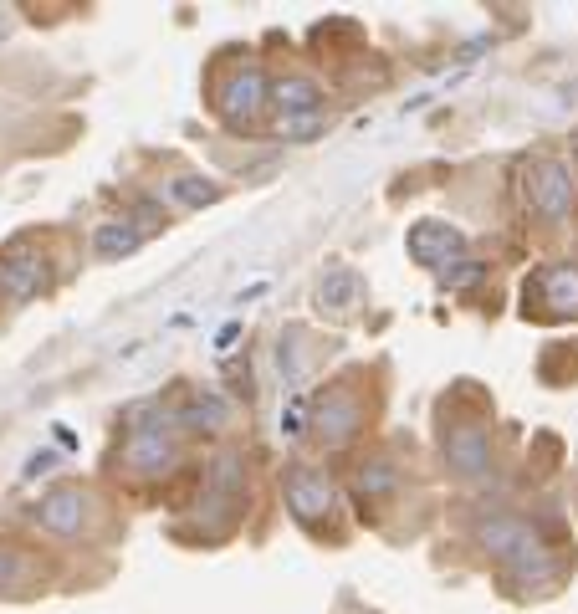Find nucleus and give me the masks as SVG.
I'll use <instances>...</instances> for the list:
<instances>
[{
    "instance_id": "nucleus-1",
    "label": "nucleus",
    "mask_w": 578,
    "mask_h": 614,
    "mask_svg": "<svg viewBox=\"0 0 578 614\" xmlns=\"http://www.w3.org/2000/svg\"><path fill=\"white\" fill-rule=\"evenodd\" d=\"M573 195H578V185H573V169L563 159L538 154V159L527 164V210L538 215V221L563 226L568 210H573Z\"/></svg>"
},
{
    "instance_id": "nucleus-2",
    "label": "nucleus",
    "mask_w": 578,
    "mask_h": 614,
    "mask_svg": "<svg viewBox=\"0 0 578 614\" xmlns=\"http://www.w3.org/2000/svg\"><path fill=\"white\" fill-rule=\"evenodd\" d=\"M118 461H123L128 476H139V481H144V476H169L174 466H180V441H174V425H169V420L133 425Z\"/></svg>"
},
{
    "instance_id": "nucleus-3",
    "label": "nucleus",
    "mask_w": 578,
    "mask_h": 614,
    "mask_svg": "<svg viewBox=\"0 0 578 614\" xmlns=\"http://www.w3.org/2000/svg\"><path fill=\"white\" fill-rule=\"evenodd\" d=\"M266 108H272V87H266L261 67H236L226 82H220V93H215V113L226 118V128H236V134L256 128Z\"/></svg>"
},
{
    "instance_id": "nucleus-4",
    "label": "nucleus",
    "mask_w": 578,
    "mask_h": 614,
    "mask_svg": "<svg viewBox=\"0 0 578 614\" xmlns=\"http://www.w3.org/2000/svg\"><path fill=\"white\" fill-rule=\"evenodd\" d=\"M282 492H287V507H292V517L302 522V528H318L323 517L338 512V487L313 466H287L282 471Z\"/></svg>"
},
{
    "instance_id": "nucleus-5",
    "label": "nucleus",
    "mask_w": 578,
    "mask_h": 614,
    "mask_svg": "<svg viewBox=\"0 0 578 614\" xmlns=\"http://www.w3.org/2000/svg\"><path fill=\"white\" fill-rule=\"evenodd\" d=\"M307 430H318L328 446H348L353 435L364 430V394L348 389V384L323 389L313 400V425H307Z\"/></svg>"
},
{
    "instance_id": "nucleus-6",
    "label": "nucleus",
    "mask_w": 578,
    "mask_h": 614,
    "mask_svg": "<svg viewBox=\"0 0 578 614\" xmlns=\"http://www.w3.org/2000/svg\"><path fill=\"white\" fill-rule=\"evenodd\" d=\"M527 318H543V323H558V318H578V267H543L532 272L527 282Z\"/></svg>"
},
{
    "instance_id": "nucleus-7",
    "label": "nucleus",
    "mask_w": 578,
    "mask_h": 614,
    "mask_svg": "<svg viewBox=\"0 0 578 614\" xmlns=\"http://www.w3.org/2000/svg\"><path fill=\"white\" fill-rule=\"evenodd\" d=\"M440 446H446V466L461 471V476H486L492 471V430L481 420H451L446 435H440Z\"/></svg>"
},
{
    "instance_id": "nucleus-8",
    "label": "nucleus",
    "mask_w": 578,
    "mask_h": 614,
    "mask_svg": "<svg viewBox=\"0 0 578 614\" xmlns=\"http://www.w3.org/2000/svg\"><path fill=\"white\" fill-rule=\"evenodd\" d=\"M497 563H502V574H507L517 589H543V584H553V574H558L553 548L532 538V528H527V533L507 548V558H497Z\"/></svg>"
},
{
    "instance_id": "nucleus-9",
    "label": "nucleus",
    "mask_w": 578,
    "mask_h": 614,
    "mask_svg": "<svg viewBox=\"0 0 578 614\" xmlns=\"http://www.w3.org/2000/svg\"><path fill=\"white\" fill-rule=\"evenodd\" d=\"M405 246H410V256L420 261V267L446 272L451 261H461V251H466V236H461L451 221H420V226H410Z\"/></svg>"
},
{
    "instance_id": "nucleus-10",
    "label": "nucleus",
    "mask_w": 578,
    "mask_h": 614,
    "mask_svg": "<svg viewBox=\"0 0 578 614\" xmlns=\"http://www.w3.org/2000/svg\"><path fill=\"white\" fill-rule=\"evenodd\" d=\"M87 492L82 487H52L47 497H41V507H36V522L47 533H57V538H77L82 528H87Z\"/></svg>"
},
{
    "instance_id": "nucleus-11",
    "label": "nucleus",
    "mask_w": 578,
    "mask_h": 614,
    "mask_svg": "<svg viewBox=\"0 0 578 614\" xmlns=\"http://www.w3.org/2000/svg\"><path fill=\"white\" fill-rule=\"evenodd\" d=\"M323 87L313 82V77H282L277 87H272V108H277V118L282 123H292V118H318L323 113Z\"/></svg>"
},
{
    "instance_id": "nucleus-12",
    "label": "nucleus",
    "mask_w": 578,
    "mask_h": 614,
    "mask_svg": "<svg viewBox=\"0 0 578 614\" xmlns=\"http://www.w3.org/2000/svg\"><path fill=\"white\" fill-rule=\"evenodd\" d=\"M318 307L323 313H359L364 307V277L353 272V267H328L323 282H318Z\"/></svg>"
},
{
    "instance_id": "nucleus-13",
    "label": "nucleus",
    "mask_w": 578,
    "mask_h": 614,
    "mask_svg": "<svg viewBox=\"0 0 578 614\" xmlns=\"http://www.w3.org/2000/svg\"><path fill=\"white\" fill-rule=\"evenodd\" d=\"M0 277L16 297H36L47 292V256H21V241H11L6 256H0Z\"/></svg>"
},
{
    "instance_id": "nucleus-14",
    "label": "nucleus",
    "mask_w": 578,
    "mask_h": 614,
    "mask_svg": "<svg viewBox=\"0 0 578 614\" xmlns=\"http://www.w3.org/2000/svg\"><path fill=\"white\" fill-rule=\"evenodd\" d=\"M139 246H144V231L133 226V215H123V221H103L93 231V256L98 261H123V256H133Z\"/></svg>"
},
{
    "instance_id": "nucleus-15",
    "label": "nucleus",
    "mask_w": 578,
    "mask_h": 614,
    "mask_svg": "<svg viewBox=\"0 0 578 614\" xmlns=\"http://www.w3.org/2000/svg\"><path fill=\"white\" fill-rule=\"evenodd\" d=\"M180 425H185V430H226V425H231V405L220 400L215 389H195L190 405L180 410Z\"/></svg>"
},
{
    "instance_id": "nucleus-16",
    "label": "nucleus",
    "mask_w": 578,
    "mask_h": 614,
    "mask_svg": "<svg viewBox=\"0 0 578 614\" xmlns=\"http://www.w3.org/2000/svg\"><path fill=\"white\" fill-rule=\"evenodd\" d=\"M527 533V522L522 517H507V512H492V517H481L476 522V543L492 553V558H507V548Z\"/></svg>"
},
{
    "instance_id": "nucleus-17",
    "label": "nucleus",
    "mask_w": 578,
    "mask_h": 614,
    "mask_svg": "<svg viewBox=\"0 0 578 614\" xmlns=\"http://www.w3.org/2000/svg\"><path fill=\"white\" fill-rule=\"evenodd\" d=\"M164 195H169L174 205H185V210H200V205L220 200V185L200 180V174H180V180H169V185H164Z\"/></svg>"
},
{
    "instance_id": "nucleus-18",
    "label": "nucleus",
    "mask_w": 578,
    "mask_h": 614,
    "mask_svg": "<svg viewBox=\"0 0 578 614\" xmlns=\"http://www.w3.org/2000/svg\"><path fill=\"white\" fill-rule=\"evenodd\" d=\"M302 343H307V333H302V328H287V333H282V343H277V369H282V379H287V384H297V379L307 374V364H302Z\"/></svg>"
},
{
    "instance_id": "nucleus-19",
    "label": "nucleus",
    "mask_w": 578,
    "mask_h": 614,
    "mask_svg": "<svg viewBox=\"0 0 578 614\" xmlns=\"http://www.w3.org/2000/svg\"><path fill=\"white\" fill-rule=\"evenodd\" d=\"M394 466L389 461H369V466H359V497L369 502V497H389L394 492Z\"/></svg>"
},
{
    "instance_id": "nucleus-20",
    "label": "nucleus",
    "mask_w": 578,
    "mask_h": 614,
    "mask_svg": "<svg viewBox=\"0 0 578 614\" xmlns=\"http://www.w3.org/2000/svg\"><path fill=\"white\" fill-rule=\"evenodd\" d=\"M481 277H486L481 261H451V267L440 272V282H446V287H476Z\"/></svg>"
},
{
    "instance_id": "nucleus-21",
    "label": "nucleus",
    "mask_w": 578,
    "mask_h": 614,
    "mask_svg": "<svg viewBox=\"0 0 578 614\" xmlns=\"http://www.w3.org/2000/svg\"><path fill=\"white\" fill-rule=\"evenodd\" d=\"M323 128H328V118L318 113V118H292V123H282V134H287L292 144H302V139H318Z\"/></svg>"
},
{
    "instance_id": "nucleus-22",
    "label": "nucleus",
    "mask_w": 578,
    "mask_h": 614,
    "mask_svg": "<svg viewBox=\"0 0 578 614\" xmlns=\"http://www.w3.org/2000/svg\"><path fill=\"white\" fill-rule=\"evenodd\" d=\"M302 410H307V400H302V394H297V400L282 410V435H287V441H297V435L307 430V425H302Z\"/></svg>"
},
{
    "instance_id": "nucleus-23",
    "label": "nucleus",
    "mask_w": 578,
    "mask_h": 614,
    "mask_svg": "<svg viewBox=\"0 0 578 614\" xmlns=\"http://www.w3.org/2000/svg\"><path fill=\"white\" fill-rule=\"evenodd\" d=\"M52 466H57V451H31V456H26V471H21V476H26V481H36V476H47Z\"/></svg>"
},
{
    "instance_id": "nucleus-24",
    "label": "nucleus",
    "mask_w": 578,
    "mask_h": 614,
    "mask_svg": "<svg viewBox=\"0 0 578 614\" xmlns=\"http://www.w3.org/2000/svg\"><path fill=\"white\" fill-rule=\"evenodd\" d=\"M236 338H241V328H236V323H226V328H220V338H215V348H220V354H226V348H231Z\"/></svg>"
}]
</instances>
